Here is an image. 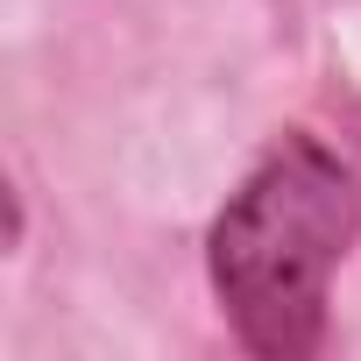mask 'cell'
<instances>
[{
	"label": "cell",
	"mask_w": 361,
	"mask_h": 361,
	"mask_svg": "<svg viewBox=\"0 0 361 361\" xmlns=\"http://www.w3.org/2000/svg\"><path fill=\"white\" fill-rule=\"evenodd\" d=\"M361 234V177L319 135H283L220 206L206 269L234 340L262 361L326 347V290Z\"/></svg>",
	"instance_id": "cell-1"
},
{
	"label": "cell",
	"mask_w": 361,
	"mask_h": 361,
	"mask_svg": "<svg viewBox=\"0 0 361 361\" xmlns=\"http://www.w3.org/2000/svg\"><path fill=\"white\" fill-rule=\"evenodd\" d=\"M347 149H354V156H361V106H354V135H347Z\"/></svg>",
	"instance_id": "cell-2"
}]
</instances>
